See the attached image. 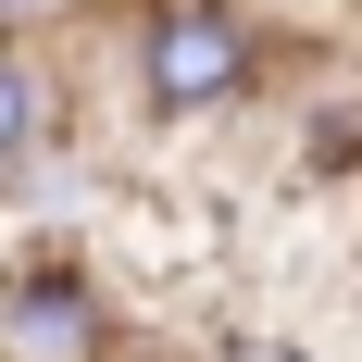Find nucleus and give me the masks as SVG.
I'll list each match as a JSON object with an SVG mask.
<instances>
[{
  "instance_id": "nucleus-1",
  "label": "nucleus",
  "mask_w": 362,
  "mask_h": 362,
  "mask_svg": "<svg viewBox=\"0 0 362 362\" xmlns=\"http://www.w3.org/2000/svg\"><path fill=\"white\" fill-rule=\"evenodd\" d=\"M125 75H138L150 125H213V112L262 100L275 25H262L250 0H150L138 25H125Z\"/></svg>"
},
{
  "instance_id": "nucleus-3",
  "label": "nucleus",
  "mask_w": 362,
  "mask_h": 362,
  "mask_svg": "<svg viewBox=\"0 0 362 362\" xmlns=\"http://www.w3.org/2000/svg\"><path fill=\"white\" fill-rule=\"evenodd\" d=\"M50 138H63V88H50V63H37L25 37L0 25V187L25 175V163H37Z\"/></svg>"
},
{
  "instance_id": "nucleus-4",
  "label": "nucleus",
  "mask_w": 362,
  "mask_h": 362,
  "mask_svg": "<svg viewBox=\"0 0 362 362\" xmlns=\"http://www.w3.org/2000/svg\"><path fill=\"white\" fill-rule=\"evenodd\" d=\"M200 362H313V350H300V337H262V325H250V337H213Z\"/></svg>"
},
{
  "instance_id": "nucleus-2",
  "label": "nucleus",
  "mask_w": 362,
  "mask_h": 362,
  "mask_svg": "<svg viewBox=\"0 0 362 362\" xmlns=\"http://www.w3.org/2000/svg\"><path fill=\"white\" fill-rule=\"evenodd\" d=\"M0 362H125V313L100 275L75 262H25L0 288Z\"/></svg>"
}]
</instances>
